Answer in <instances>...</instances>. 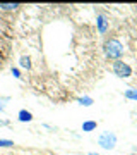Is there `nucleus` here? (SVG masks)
<instances>
[{"label":"nucleus","instance_id":"1","mask_svg":"<svg viewBox=\"0 0 137 155\" xmlns=\"http://www.w3.org/2000/svg\"><path fill=\"white\" fill-rule=\"evenodd\" d=\"M103 50H104V55L108 59H111V61H120V57L123 55V45H122L120 40L117 38L106 40L103 45Z\"/></svg>","mask_w":137,"mask_h":155},{"label":"nucleus","instance_id":"2","mask_svg":"<svg viewBox=\"0 0 137 155\" xmlns=\"http://www.w3.org/2000/svg\"><path fill=\"white\" fill-rule=\"evenodd\" d=\"M98 145L104 150H113L117 147V134L113 131H103L98 136Z\"/></svg>","mask_w":137,"mask_h":155},{"label":"nucleus","instance_id":"3","mask_svg":"<svg viewBox=\"0 0 137 155\" xmlns=\"http://www.w3.org/2000/svg\"><path fill=\"white\" fill-rule=\"evenodd\" d=\"M111 71H113V74H115L117 78H130L132 76V67L127 64V62H123L120 59V61H115L113 62V67H111Z\"/></svg>","mask_w":137,"mask_h":155},{"label":"nucleus","instance_id":"4","mask_svg":"<svg viewBox=\"0 0 137 155\" xmlns=\"http://www.w3.org/2000/svg\"><path fill=\"white\" fill-rule=\"evenodd\" d=\"M96 24H98V31H99V35H104L106 31H108V19L103 16V14H98L96 16Z\"/></svg>","mask_w":137,"mask_h":155},{"label":"nucleus","instance_id":"5","mask_svg":"<svg viewBox=\"0 0 137 155\" xmlns=\"http://www.w3.org/2000/svg\"><path fill=\"white\" fill-rule=\"evenodd\" d=\"M17 119L21 122H31L33 121V114L29 110H26V109H21L19 110V114H17Z\"/></svg>","mask_w":137,"mask_h":155},{"label":"nucleus","instance_id":"6","mask_svg":"<svg viewBox=\"0 0 137 155\" xmlns=\"http://www.w3.org/2000/svg\"><path fill=\"white\" fill-rule=\"evenodd\" d=\"M96 127H98V122L96 121H84L82 122V131H84V133H91Z\"/></svg>","mask_w":137,"mask_h":155},{"label":"nucleus","instance_id":"7","mask_svg":"<svg viewBox=\"0 0 137 155\" xmlns=\"http://www.w3.org/2000/svg\"><path fill=\"white\" fill-rule=\"evenodd\" d=\"M19 66L22 67V69H31L33 67V64H31V57H27V55H22L21 59H19Z\"/></svg>","mask_w":137,"mask_h":155},{"label":"nucleus","instance_id":"8","mask_svg":"<svg viewBox=\"0 0 137 155\" xmlns=\"http://www.w3.org/2000/svg\"><path fill=\"white\" fill-rule=\"evenodd\" d=\"M77 104L82 105V107H91L94 104V100L91 98V97H79V98H77Z\"/></svg>","mask_w":137,"mask_h":155},{"label":"nucleus","instance_id":"9","mask_svg":"<svg viewBox=\"0 0 137 155\" xmlns=\"http://www.w3.org/2000/svg\"><path fill=\"white\" fill-rule=\"evenodd\" d=\"M123 97H125L127 100H135L137 102V90H134V88L125 90V91H123Z\"/></svg>","mask_w":137,"mask_h":155},{"label":"nucleus","instance_id":"10","mask_svg":"<svg viewBox=\"0 0 137 155\" xmlns=\"http://www.w3.org/2000/svg\"><path fill=\"white\" fill-rule=\"evenodd\" d=\"M19 4H17V2H14V4H4V2H2V4H0V9H2V11H17V9H19Z\"/></svg>","mask_w":137,"mask_h":155},{"label":"nucleus","instance_id":"11","mask_svg":"<svg viewBox=\"0 0 137 155\" xmlns=\"http://www.w3.org/2000/svg\"><path fill=\"white\" fill-rule=\"evenodd\" d=\"M11 147H14V141L12 140L0 138V148H11Z\"/></svg>","mask_w":137,"mask_h":155},{"label":"nucleus","instance_id":"12","mask_svg":"<svg viewBox=\"0 0 137 155\" xmlns=\"http://www.w3.org/2000/svg\"><path fill=\"white\" fill-rule=\"evenodd\" d=\"M11 72H12V76H14V78H21V72H19V69H17V67H12Z\"/></svg>","mask_w":137,"mask_h":155},{"label":"nucleus","instance_id":"13","mask_svg":"<svg viewBox=\"0 0 137 155\" xmlns=\"http://www.w3.org/2000/svg\"><path fill=\"white\" fill-rule=\"evenodd\" d=\"M7 124H9V121H2V119H0V127H2V126H7Z\"/></svg>","mask_w":137,"mask_h":155},{"label":"nucleus","instance_id":"14","mask_svg":"<svg viewBox=\"0 0 137 155\" xmlns=\"http://www.w3.org/2000/svg\"><path fill=\"white\" fill-rule=\"evenodd\" d=\"M5 110V104H2V102H0V112H4Z\"/></svg>","mask_w":137,"mask_h":155},{"label":"nucleus","instance_id":"15","mask_svg":"<svg viewBox=\"0 0 137 155\" xmlns=\"http://www.w3.org/2000/svg\"><path fill=\"white\" fill-rule=\"evenodd\" d=\"M89 155H99V153H96V152H89Z\"/></svg>","mask_w":137,"mask_h":155},{"label":"nucleus","instance_id":"16","mask_svg":"<svg viewBox=\"0 0 137 155\" xmlns=\"http://www.w3.org/2000/svg\"><path fill=\"white\" fill-rule=\"evenodd\" d=\"M129 155H137V152H134V153H129Z\"/></svg>","mask_w":137,"mask_h":155},{"label":"nucleus","instance_id":"17","mask_svg":"<svg viewBox=\"0 0 137 155\" xmlns=\"http://www.w3.org/2000/svg\"><path fill=\"white\" fill-rule=\"evenodd\" d=\"M50 155H55V153H50Z\"/></svg>","mask_w":137,"mask_h":155}]
</instances>
